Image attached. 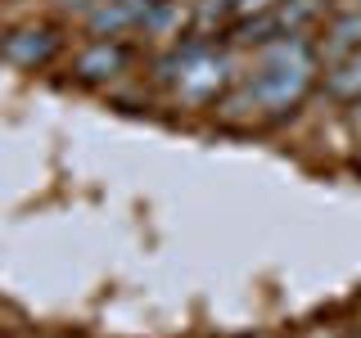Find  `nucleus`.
<instances>
[{"mask_svg": "<svg viewBox=\"0 0 361 338\" xmlns=\"http://www.w3.org/2000/svg\"><path fill=\"white\" fill-rule=\"evenodd\" d=\"M316 63H321V54H316V45L302 37H280V41H267L262 45V63H257V77L248 82L244 99L257 108H267L271 118H280V113H293L302 95H307L312 86V73Z\"/></svg>", "mask_w": 361, "mask_h": 338, "instance_id": "obj_1", "label": "nucleus"}, {"mask_svg": "<svg viewBox=\"0 0 361 338\" xmlns=\"http://www.w3.org/2000/svg\"><path fill=\"white\" fill-rule=\"evenodd\" d=\"M163 77L176 86V99H185V104H208V99H217V90L231 82V63H226V54L208 50V45H195V50L176 54Z\"/></svg>", "mask_w": 361, "mask_h": 338, "instance_id": "obj_2", "label": "nucleus"}, {"mask_svg": "<svg viewBox=\"0 0 361 338\" xmlns=\"http://www.w3.org/2000/svg\"><path fill=\"white\" fill-rule=\"evenodd\" d=\"M321 9H325V0H285V5L267 9L257 23H248L240 37H244V41H257V45L280 41V37H298V32L307 27V23L321 14Z\"/></svg>", "mask_w": 361, "mask_h": 338, "instance_id": "obj_3", "label": "nucleus"}, {"mask_svg": "<svg viewBox=\"0 0 361 338\" xmlns=\"http://www.w3.org/2000/svg\"><path fill=\"white\" fill-rule=\"evenodd\" d=\"M149 0H99V9H90V32L99 37H118L122 27H140Z\"/></svg>", "mask_w": 361, "mask_h": 338, "instance_id": "obj_4", "label": "nucleus"}, {"mask_svg": "<svg viewBox=\"0 0 361 338\" xmlns=\"http://www.w3.org/2000/svg\"><path fill=\"white\" fill-rule=\"evenodd\" d=\"M122 68H127V50L113 41H95L90 50H82V59H77V73L86 77V82H104V77H118Z\"/></svg>", "mask_w": 361, "mask_h": 338, "instance_id": "obj_5", "label": "nucleus"}, {"mask_svg": "<svg viewBox=\"0 0 361 338\" xmlns=\"http://www.w3.org/2000/svg\"><path fill=\"white\" fill-rule=\"evenodd\" d=\"M5 54H9L14 63H23V68L45 63V59L54 54V37H50V32H41V27H37V32H18V37L5 41Z\"/></svg>", "mask_w": 361, "mask_h": 338, "instance_id": "obj_6", "label": "nucleus"}, {"mask_svg": "<svg viewBox=\"0 0 361 338\" xmlns=\"http://www.w3.org/2000/svg\"><path fill=\"white\" fill-rule=\"evenodd\" d=\"M325 90H330L334 99H361V50L334 63V73H330V82H325Z\"/></svg>", "mask_w": 361, "mask_h": 338, "instance_id": "obj_7", "label": "nucleus"}, {"mask_svg": "<svg viewBox=\"0 0 361 338\" xmlns=\"http://www.w3.org/2000/svg\"><path fill=\"white\" fill-rule=\"evenodd\" d=\"M361 41V14H348V18H338L334 23V32H330V41H325V59H348V50Z\"/></svg>", "mask_w": 361, "mask_h": 338, "instance_id": "obj_8", "label": "nucleus"}, {"mask_svg": "<svg viewBox=\"0 0 361 338\" xmlns=\"http://www.w3.org/2000/svg\"><path fill=\"white\" fill-rule=\"evenodd\" d=\"M226 5H231L235 14H267V9L285 5V0H226Z\"/></svg>", "mask_w": 361, "mask_h": 338, "instance_id": "obj_9", "label": "nucleus"}, {"mask_svg": "<svg viewBox=\"0 0 361 338\" xmlns=\"http://www.w3.org/2000/svg\"><path fill=\"white\" fill-rule=\"evenodd\" d=\"M357 167H361V163H357Z\"/></svg>", "mask_w": 361, "mask_h": 338, "instance_id": "obj_10", "label": "nucleus"}]
</instances>
